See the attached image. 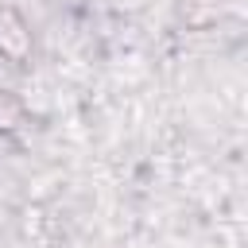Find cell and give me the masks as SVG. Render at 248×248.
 Here are the masks:
<instances>
[{
  "instance_id": "obj_2",
  "label": "cell",
  "mask_w": 248,
  "mask_h": 248,
  "mask_svg": "<svg viewBox=\"0 0 248 248\" xmlns=\"http://www.w3.org/2000/svg\"><path fill=\"white\" fill-rule=\"evenodd\" d=\"M23 124V101L12 89H0V132H12Z\"/></svg>"
},
{
  "instance_id": "obj_1",
  "label": "cell",
  "mask_w": 248,
  "mask_h": 248,
  "mask_svg": "<svg viewBox=\"0 0 248 248\" xmlns=\"http://www.w3.org/2000/svg\"><path fill=\"white\" fill-rule=\"evenodd\" d=\"M27 50H31V31H27V23L19 19V12L0 8V54L12 58V62H19Z\"/></svg>"
}]
</instances>
